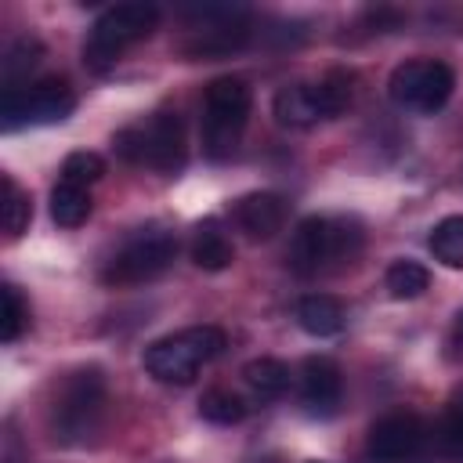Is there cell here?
<instances>
[{"label":"cell","instance_id":"6da1fadb","mask_svg":"<svg viewBox=\"0 0 463 463\" xmlns=\"http://www.w3.org/2000/svg\"><path fill=\"white\" fill-rule=\"evenodd\" d=\"M109 383L98 365H80L54 383V398L47 405V430L58 445H87L105 420Z\"/></svg>","mask_w":463,"mask_h":463},{"label":"cell","instance_id":"7a4b0ae2","mask_svg":"<svg viewBox=\"0 0 463 463\" xmlns=\"http://www.w3.org/2000/svg\"><path fill=\"white\" fill-rule=\"evenodd\" d=\"M362 250V224L354 217H304L289 239L286 260L297 275L333 271Z\"/></svg>","mask_w":463,"mask_h":463},{"label":"cell","instance_id":"3957f363","mask_svg":"<svg viewBox=\"0 0 463 463\" xmlns=\"http://www.w3.org/2000/svg\"><path fill=\"white\" fill-rule=\"evenodd\" d=\"M112 148L123 163L159 170V174H177L188 159L184 123L177 112H152L148 119H137V123L116 130Z\"/></svg>","mask_w":463,"mask_h":463},{"label":"cell","instance_id":"277c9868","mask_svg":"<svg viewBox=\"0 0 463 463\" xmlns=\"http://www.w3.org/2000/svg\"><path fill=\"white\" fill-rule=\"evenodd\" d=\"M224 344L228 340L217 326H188V329L152 340L145 347L141 362H145L148 376H156L159 383H192L195 373L224 351Z\"/></svg>","mask_w":463,"mask_h":463},{"label":"cell","instance_id":"5b68a950","mask_svg":"<svg viewBox=\"0 0 463 463\" xmlns=\"http://www.w3.org/2000/svg\"><path fill=\"white\" fill-rule=\"evenodd\" d=\"M253 90L239 76H217L203 94V152L210 159H228L250 123Z\"/></svg>","mask_w":463,"mask_h":463},{"label":"cell","instance_id":"8992f818","mask_svg":"<svg viewBox=\"0 0 463 463\" xmlns=\"http://www.w3.org/2000/svg\"><path fill=\"white\" fill-rule=\"evenodd\" d=\"M159 22V7L156 4H112L98 14V22L87 33L83 43V61L90 72H109L127 47H134L137 40H145Z\"/></svg>","mask_w":463,"mask_h":463},{"label":"cell","instance_id":"52a82bcc","mask_svg":"<svg viewBox=\"0 0 463 463\" xmlns=\"http://www.w3.org/2000/svg\"><path fill=\"white\" fill-rule=\"evenodd\" d=\"M177 257V235L166 224H145L105 260L101 282L105 286H141L159 279Z\"/></svg>","mask_w":463,"mask_h":463},{"label":"cell","instance_id":"ba28073f","mask_svg":"<svg viewBox=\"0 0 463 463\" xmlns=\"http://www.w3.org/2000/svg\"><path fill=\"white\" fill-rule=\"evenodd\" d=\"M351 83H354L351 72H340V69L326 72L318 83H289L275 94L271 112L282 127H297V130L315 127L318 119H333L351 105V94H354Z\"/></svg>","mask_w":463,"mask_h":463},{"label":"cell","instance_id":"9c48e42d","mask_svg":"<svg viewBox=\"0 0 463 463\" xmlns=\"http://www.w3.org/2000/svg\"><path fill=\"white\" fill-rule=\"evenodd\" d=\"M76 109V90L61 76H47L36 83H25L18 90H4V130H22V127H47L69 119Z\"/></svg>","mask_w":463,"mask_h":463},{"label":"cell","instance_id":"30bf717a","mask_svg":"<svg viewBox=\"0 0 463 463\" xmlns=\"http://www.w3.org/2000/svg\"><path fill=\"white\" fill-rule=\"evenodd\" d=\"M452 87H456V72L445 65V61H434V58H412V61H402L391 80H387V90H391V101L405 112H420V116H430L438 112L449 98H452Z\"/></svg>","mask_w":463,"mask_h":463},{"label":"cell","instance_id":"8fae6325","mask_svg":"<svg viewBox=\"0 0 463 463\" xmlns=\"http://www.w3.org/2000/svg\"><path fill=\"white\" fill-rule=\"evenodd\" d=\"M423 438H427V427L416 412H387L369 427L365 452L380 463H402L423 449Z\"/></svg>","mask_w":463,"mask_h":463},{"label":"cell","instance_id":"7c38bea8","mask_svg":"<svg viewBox=\"0 0 463 463\" xmlns=\"http://www.w3.org/2000/svg\"><path fill=\"white\" fill-rule=\"evenodd\" d=\"M340 391H344V380H340V369L333 358L326 354H307L304 365H300V405L307 416H333L336 405H340Z\"/></svg>","mask_w":463,"mask_h":463},{"label":"cell","instance_id":"4fadbf2b","mask_svg":"<svg viewBox=\"0 0 463 463\" xmlns=\"http://www.w3.org/2000/svg\"><path fill=\"white\" fill-rule=\"evenodd\" d=\"M289 217V203L279 192H246L232 203V221L250 239H271L282 232Z\"/></svg>","mask_w":463,"mask_h":463},{"label":"cell","instance_id":"5bb4252c","mask_svg":"<svg viewBox=\"0 0 463 463\" xmlns=\"http://www.w3.org/2000/svg\"><path fill=\"white\" fill-rule=\"evenodd\" d=\"M246 25L242 22H221V25H203V29H195V36L192 40H184L181 43V51L188 54V58H224V54H232V51H239L242 43H246Z\"/></svg>","mask_w":463,"mask_h":463},{"label":"cell","instance_id":"9a60e30c","mask_svg":"<svg viewBox=\"0 0 463 463\" xmlns=\"http://www.w3.org/2000/svg\"><path fill=\"white\" fill-rule=\"evenodd\" d=\"M344 304L329 293H311V297H300L297 304V326L307 333V336H336L344 329Z\"/></svg>","mask_w":463,"mask_h":463},{"label":"cell","instance_id":"2e32d148","mask_svg":"<svg viewBox=\"0 0 463 463\" xmlns=\"http://www.w3.org/2000/svg\"><path fill=\"white\" fill-rule=\"evenodd\" d=\"M192 260L203 271H224L235 260L232 239L221 232L217 217H206V221L195 224V232H192Z\"/></svg>","mask_w":463,"mask_h":463},{"label":"cell","instance_id":"e0dca14e","mask_svg":"<svg viewBox=\"0 0 463 463\" xmlns=\"http://www.w3.org/2000/svg\"><path fill=\"white\" fill-rule=\"evenodd\" d=\"M90 217V192L69 181H58L51 188V221L58 228H80Z\"/></svg>","mask_w":463,"mask_h":463},{"label":"cell","instance_id":"ac0fdd59","mask_svg":"<svg viewBox=\"0 0 463 463\" xmlns=\"http://www.w3.org/2000/svg\"><path fill=\"white\" fill-rule=\"evenodd\" d=\"M242 380L250 383V391L257 398L271 402V398H282L289 391V365L279 358H253V362H246Z\"/></svg>","mask_w":463,"mask_h":463},{"label":"cell","instance_id":"d6986e66","mask_svg":"<svg viewBox=\"0 0 463 463\" xmlns=\"http://www.w3.org/2000/svg\"><path fill=\"white\" fill-rule=\"evenodd\" d=\"M427 246H430L434 260H441L445 268H463V213L441 217V221L430 228Z\"/></svg>","mask_w":463,"mask_h":463},{"label":"cell","instance_id":"ffe728a7","mask_svg":"<svg viewBox=\"0 0 463 463\" xmlns=\"http://www.w3.org/2000/svg\"><path fill=\"white\" fill-rule=\"evenodd\" d=\"M40 54H43L40 40H33V36H18V40L7 47V54H4V90H18V87H25L29 72L40 65Z\"/></svg>","mask_w":463,"mask_h":463},{"label":"cell","instance_id":"44dd1931","mask_svg":"<svg viewBox=\"0 0 463 463\" xmlns=\"http://www.w3.org/2000/svg\"><path fill=\"white\" fill-rule=\"evenodd\" d=\"M383 282H387V293H391L394 300H416V297L427 293V286H430V271H427L420 260L402 257V260H394V264L387 268Z\"/></svg>","mask_w":463,"mask_h":463},{"label":"cell","instance_id":"7402d4cb","mask_svg":"<svg viewBox=\"0 0 463 463\" xmlns=\"http://www.w3.org/2000/svg\"><path fill=\"white\" fill-rule=\"evenodd\" d=\"M246 412H250V405H246L235 391H228V387H213V391H206L203 402H199V416L210 420V423H217V427L242 423Z\"/></svg>","mask_w":463,"mask_h":463},{"label":"cell","instance_id":"603a6c76","mask_svg":"<svg viewBox=\"0 0 463 463\" xmlns=\"http://www.w3.org/2000/svg\"><path fill=\"white\" fill-rule=\"evenodd\" d=\"M0 181H4V232H7V239H18L33 221V199H29V192H22L14 184L11 174H4Z\"/></svg>","mask_w":463,"mask_h":463},{"label":"cell","instance_id":"cb8c5ba5","mask_svg":"<svg viewBox=\"0 0 463 463\" xmlns=\"http://www.w3.org/2000/svg\"><path fill=\"white\" fill-rule=\"evenodd\" d=\"M105 174V159L98 152H69L65 163H61V174L58 181H69V184H80V188H90L94 181H101Z\"/></svg>","mask_w":463,"mask_h":463},{"label":"cell","instance_id":"d4e9b609","mask_svg":"<svg viewBox=\"0 0 463 463\" xmlns=\"http://www.w3.org/2000/svg\"><path fill=\"white\" fill-rule=\"evenodd\" d=\"M25 326H29V307H25L22 293H18V286L14 282H4V322H0L4 344H14Z\"/></svg>","mask_w":463,"mask_h":463},{"label":"cell","instance_id":"484cf974","mask_svg":"<svg viewBox=\"0 0 463 463\" xmlns=\"http://www.w3.org/2000/svg\"><path fill=\"white\" fill-rule=\"evenodd\" d=\"M441 449H445L449 459L463 463V391L445 409V420H441Z\"/></svg>","mask_w":463,"mask_h":463},{"label":"cell","instance_id":"4316f807","mask_svg":"<svg viewBox=\"0 0 463 463\" xmlns=\"http://www.w3.org/2000/svg\"><path fill=\"white\" fill-rule=\"evenodd\" d=\"M449 347H452V354H463V311L456 315V322L449 329Z\"/></svg>","mask_w":463,"mask_h":463},{"label":"cell","instance_id":"83f0119b","mask_svg":"<svg viewBox=\"0 0 463 463\" xmlns=\"http://www.w3.org/2000/svg\"><path fill=\"white\" fill-rule=\"evenodd\" d=\"M311 463H318V459H311Z\"/></svg>","mask_w":463,"mask_h":463}]
</instances>
